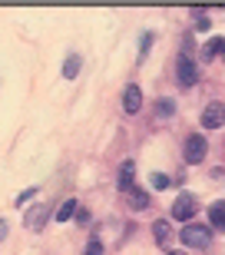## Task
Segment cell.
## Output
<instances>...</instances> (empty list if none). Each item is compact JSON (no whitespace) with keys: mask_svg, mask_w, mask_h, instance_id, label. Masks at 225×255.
<instances>
[{"mask_svg":"<svg viewBox=\"0 0 225 255\" xmlns=\"http://www.w3.org/2000/svg\"><path fill=\"white\" fill-rule=\"evenodd\" d=\"M182 246H192V249H209L212 246V229L209 226H199V222H186L182 226Z\"/></svg>","mask_w":225,"mask_h":255,"instance_id":"obj_1","label":"cell"},{"mask_svg":"<svg viewBox=\"0 0 225 255\" xmlns=\"http://www.w3.org/2000/svg\"><path fill=\"white\" fill-rule=\"evenodd\" d=\"M176 80H179L182 90H189V86L199 83V66H196V60L189 57V53H179V60H176Z\"/></svg>","mask_w":225,"mask_h":255,"instance_id":"obj_2","label":"cell"},{"mask_svg":"<svg viewBox=\"0 0 225 255\" xmlns=\"http://www.w3.org/2000/svg\"><path fill=\"white\" fill-rule=\"evenodd\" d=\"M209 152V139L202 136V132H192V136H186V149H182V156H186V162H202Z\"/></svg>","mask_w":225,"mask_h":255,"instance_id":"obj_3","label":"cell"},{"mask_svg":"<svg viewBox=\"0 0 225 255\" xmlns=\"http://www.w3.org/2000/svg\"><path fill=\"white\" fill-rule=\"evenodd\" d=\"M196 212H199V199L192 196V192H179V199L172 202V219H179V222H189Z\"/></svg>","mask_w":225,"mask_h":255,"instance_id":"obj_4","label":"cell"},{"mask_svg":"<svg viewBox=\"0 0 225 255\" xmlns=\"http://www.w3.org/2000/svg\"><path fill=\"white\" fill-rule=\"evenodd\" d=\"M199 120H202V129H219V126L225 123V116H222V103H219V100H212V103H209L206 110H202V116H199Z\"/></svg>","mask_w":225,"mask_h":255,"instance_id":"obj_5","label":"cell"},{"mask_svg":"<svg viewBox=\"0 0 225 255\" xmlns=\"http://www.w3.org/2000/svg\"><path fill=\"white\" fill-rule=\"evenodd\" d=\"M122 110H126L129 116L142 110V90H139L136 83H129V86H126V93H122Z\"/></svg>","mask_w":225,"mask_h":255,"instance_id":"obj_6","label":"cell"},{"mask_svg":"<svg viewBox=\"0 0 225 255\" xmlns=\"http://www.w3.org/2000/svg\"><path fill=\"white\" fill-rule=\"evenodd\" d=\"M132 179H136V166H132V162L126 159V162L119 166V172H116V186H119V189L126 192V189H132Z\"/></svg>","mask_w":225,"mask_h":255,"instance_id":"obj_7","label":"cell"},{"mask_svg":"<svg viewBox=\"0 0 225 255\" xmlns=\"http://www.w3.org/2000/svg\"><path fill=\"white\" fill-rule=\"evenodd\" d=\"M43 222H47V206H33L27 212V229H30V232H40Z\"/></svg>","mask_w":225,"mask_h":255,"instance_id":"obj_8","label":"cell"},{"mask_svg":"<svg viewBox=\"0 0 225 255\" xmlns=\"http://www.w3.org/2000/svg\"><path fill=\"white\" fill-rule=\"evenodd\" d=\"M152 236H156L159 246H169V242H172V226H169L166 219H156V222H152Z\"/></svg>","mask_w":225,"mask_h":255,"instance_id":"obj_9","label":"cell"},{"mask_svg":"<svg viewBox=\"0 0 225 255\" xmlns=\"http://www.w3.org/2000/svg\"><path fill=\"white\" fill-rule=\"evenodd\" d=\"M126 196H129V206H132V209H146V206H149V192L139 189V186L126 189Z\"/></svg>","mask_w":225,"mask_h":255,"instance_id":"obj_10","label":"cell"},{"mask_svg":"<svg viewBox=\"0 0 225 255\" xmlns=\"http://www.w3.org/2000/svg\"><path fill=\"white\" fill-rule=\"evenodd\" d=\"M219 53H222V37H209V43H202V60H219Z\"/></svg>","mask_w":225,"mask_h":255,"instance_id":"obj_11","label":"cell"},{"mask_svg":"<svg viewBox=\"0 0 225 255\" xmlns=\"http://www.w3.org/2000/svg\"><path fill=\"white\" fill-rule=\"evenodd\" d=\"M80 70H83V60L76 57V53H70V57H66V63H63V76H66V80H76V76H80Z\"/></svg>","mask_w":225,"mask_h":255,"instance_id":"obj_12","label":"cell"},{"mask_svg":"<svg viewBox=\"0 0 225 255\" xmlns=\"http://www.w3.org/2000/svg\"><path fill=\"white\" fill-rule=\"evenodd\" d=\"M76 209H80V206H76V199H66L63 206L56 209V222H70V219L76 216Z\"/></svg>","mask_w":225,"mask_h":255,"instance_id":"obj_13","label":"cell"},{"mask_svg":"<svg viewBox=\"0 0 225 255\" xmlns=\"http://www.w3.org/2000/svg\"><path fill=\"white\" fill-rule=\"evenodd\" d=\"M152 110H156V116H159V120H169V116L176 113V103H172V100H156V106H152Z\"/></svg>","mask_w":225,"mask_h":255,"instance_id":"obj_14","label":"cell"},{"mask_svg":"<svg viewBox=\"0 0 225 255\" xmlns=\"http://www.w3.org/2000/svg\"><path fill=\"white\" fill-rule=\"evenodd\" d=\"M209 222H212L216 229L225 226V219H222V202H212V206H209Z\"/></svg>","mask_w":225,"mask_h":255,"instance_id":"obj_15","label":"cell"},{"mask_svg":"<svg viewBox=\"0 0 225 255\" xmlns=\"http://www.w3.org/2000/svg\"><path fill=\"white\" fill-rule=\"evenodd\" d=\"M83 255H103V242H100V236H93L90 242H86V252Z\"/></svg>","mask_w":225,"mask_h":255,"instance_id":"obj_16","label":"cell"},{"mask_svg":"<svg viewBox=\"0 0 225 255\" xmlns=\"http://www.w3.org/2000/svg\"><path fill=\"white\" fill-rule=\"evenodd\" d=\"M33 192H37V189L30 186V189H23V192H20L17 199H13V202H17V206H23V202H30V199H33Z\"/></svg>","mask_w":225,"mask_h":255,"instance_id":"obj_17","label":"cell"},{"mask_svg":"<svg viewBox=\"0 0 225 255\" xmlns=\"http://www.w3.org/2000/svg\"><path fill=\"white\" fill-rule=\"evenodd\" d=\"M152 186H156V189H166V186H169V176L156 172V176H152Z\"/></svg>","mask_w":225,"mask_h":255,"instance_id":"obj_18","label":"cell"},{"mask_svg":"<svg viewBox=\"0 0 225 255\" xmlns=\"http://www.w3.org/2000/svg\"><path fill=\"white\" fill-rule=\"evenodd\" d=\"M152 43V33H142V43H139V57H146V50H149Z\"/></svg>","mask_w":225,"mask_h":255,"instance_id":"obj_19","label":"cell"},{"mask_svg":"<svg viewBox=\"0 0 225 255\" xmlns=\"http://www.w3.org/2000/svg\"><path fill=\"white\" fill-rule=\"evenodd\" d=\"M76 222L86 226V222H90V212H86V209H76Z\"/></svg>","mask_w":225,"mask_h":255,"instance_id":"obj_20","label":"cell"},{"mask_svg":"<svg viewBox=\"0 0 225 255\" xmlns=\"http://www.w3.org/2000/svg\"><path fill=\"white\" fill-rule=\"evenodd\" d=\"M3 239H7V222L0 219V242H3Z\"/></svg>","mask_w":225,"mask_h":255,"instance_id":"obj_21","label":"cell"},{"mask_svg":"<svg viewBox=\"0 0 225 255\" xmlns=\"http://www.w3.org/2000/svg\"><path fill=\"white\" fill-rule=\"evenodd\" d=\"M166 255H186V252H166Z\"/></svg>","mask_w":225,"mask_h":255,"instance_id":"obj_22","label":"cell"}]
</instances>
